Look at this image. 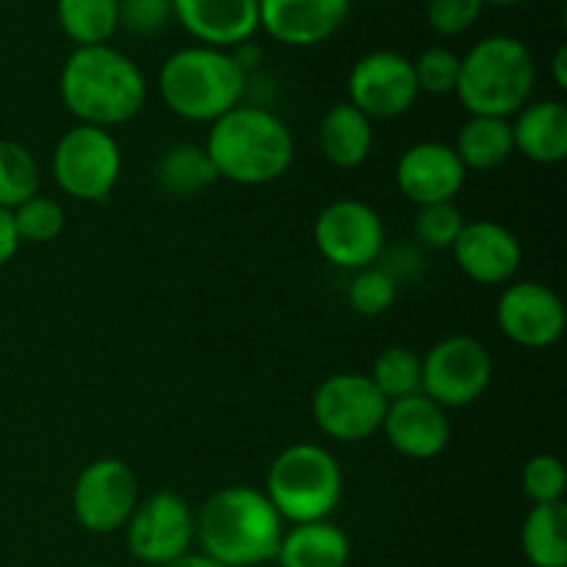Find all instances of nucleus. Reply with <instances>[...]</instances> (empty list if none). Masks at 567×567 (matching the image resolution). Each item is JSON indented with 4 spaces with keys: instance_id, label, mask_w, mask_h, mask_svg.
I'll list each match as a JSON object with an SVG mask.
<instances>
[{
    "instance_id": "obj_1",
    "label": "nucleus",
    "mask_w": 567,
    "mask_h": 567,
    "mask_svg": "<svg viewBox=\"0 0 567 567\" xmlns=\"http://www.w3.org/2000/svg\"><path fill=\"white\" fill-rule=\"evenodd\" d=\"M147 78L142 66L114 44L75 48L59 72V97L78 125L120 127L136 120L147 105Z\"/></svg>"
},
{
    "instance_id": "obj_2",
    "label": "nucleus",
    "mask_w": 567,
    "mask_h": 567,
    "mask_svg": "<svg viewBox=\"0 0 567 567\" xmlns=\"http://www.w3.org/2000/svg\"><path fill=\"white\" fill-rule=\"evenodd\" d=\"M286 520L264 491L252 485H225L210 493L194 513V543L199 551L227 567L275 563Z\"/></svg>"
},
{
    "instance_id": "obj_3",
    "label": "nucleus",
    "mask_w": 567,
    "mask_h": 567,
    "mask_svg": "<svg viewBox=\"0 0 567 567\" xmlns=\"http://www.w3.org/2000/svg\"><path fill=\"white\" fill-rule=\"evenodd\" d=\"M208 127L203 147L219 181L269 186L291 169L293 136L275 111L241 103Z\"/></svg>"
},
{
    "instance_id": "obj_4",
    "label": "nucleus",
    "mask_w": 567,
    "mask_h": 567,
    "mask_svg": "<svg viewBox=\"0 0 567 567\" xmlns=\"http://www.w3.org/2000/svg\"><path fill=\"white\" fill-rule=\"evenodd\" d=\"M249 75L230 50L188 44L175 50L158 70V94L166 109L194 125L216 120L244 103Z\"/></svg>"
},
{
    "instance_id": "obj_5",
    "label": "nucleus",
    "mask_w": 567,
    "mask_h": 567,
    "mask_svg": "<svg viewBox=\"0 0 567 567\" xmlns=\"http://www.w3.org/2000/svg\"><path fill=\"white\" fill-rule=\"evenodd\" d=\"M537 64L532 50L509 33L480 39L460 55L457 100L468 116H502L513 120L532 100Z\"/></svg>"
},
{
    "instance_id": "obj_6",
    "label": "nucleus",
    "mask_w": 567,
    "mask_h": 567,
    "mask_svg": "<svg viewBox=\"0 0 567 567\" xmlns=\"http://www.w3.org/2000/svg\"><path fill=\"white\" fill-rule=\"evenodd\" d=\"M266 498L286 524L330 520L343 496V471L321 443H293L266 471Z\"/></svg>"
},
{
    "instance_id": "obj_7",
    "label": "nucleus",
    "mask_w": 567,
    "mask_h": 567,
    "mask_svg": "<svg viewBox=\"0 0 567 567\" xmlns=\"http://www.w3.org/2000/svg\"><path fill=\"white\" fill-rule=\"evenodd\" d=\"M50 175L64 197L103 203L122 177V147L105 127L72 125L50 155Z\"/></svg>"
},
{
    "instance_id": "obj_8",
    "label": "nucleus",
    "mask_w": 567,
    "mask_h": 567,
    "mask_svg": "<svg viewBox=\"0 0 567 567\" xmlns=\"http://www.w3.org/2000/svg\"><path fill=\"white\" fill-rule=\"evenodd\" d=\"M388 399L363 371L330 374L313 393L310 415L321 435L338 443H360L382 430Z\"/></svg>"
},
{
    "instance_id": "obj_9",
    "label": "nucleus",
    "mask_w": 567,
    "mask_h": 567,
    "mask_svg": "<svg viewBox=\"0 0 567 567\" xmlns=\"http://www.w3.org/2000/svg\"><path fill=\"white\" fill-rule=\"evenodd\" d=\"M493 380V358L480 338L449 336L421 358V393L443 410L480 402Z\"/></svg>"
},
{
    "instance_id": "obj_10",
    "label": "nucleus",
    "mask_w": 567,
    "mask_h": 567,
    "mask_svg": "<svg viewBox=\"0 0 567 567\" xmlns=\"http://www.w3.org/2000/svg\"><path fill=\"white\" fill-rule=\"evenodd\" d=\"M385 221L363 199H332L313 221L316 249L327 264L343 271L374 266L385 252Z\"/></svg>"
},
{
    "instance_id": "obj_11",
    "label": "nucleus",
    "mask_w": 567,
    "mask_h": 567,
    "mask_svg": "<svg viewBox=\"0 0 567 567\" xmlns=\"http://www.w3.org/2000/svg\"><path fill=\"white\" fill-rule=\"evenodd\" d=\"M142 502L138 480L120 457H97L83 465L72 485V515L89 535H114L125 529Z\"/></svg>"
},
{
    "instance_id": "obj_12",
    "label": "nucleus",
    "mask_w": 567,
    "mask_h": 567,
    "mask_svg": "<svg viewBox=\"0 0 567 567\" xmlns=\"http://www.w3.org/2000/svg\"><path fill=\"white\" fill-rule=\"evenodd\" d=\"M125 543L133 559L166 567L194 546V509L181 493L158 491L142 498L125 524Z\"/></svg>"
},
{
    "instance_id": "obj_13",
    "label": "nucleus",
    "mask_w": 567,
    "mask_h": 567,
    "mask_svg": "<svg viewBox=\"0 0 567 567\" xmlns=\"http://www.w3.org/2000/svg\"><path fill=\"white\" fill-rule=\"evenodd\" d=\"M347 94L354 109L374 120H399L419 103L413 59L399 50H371L360 55L347 75Z\"/></svg>"
},
{
    "instance_id": "obj_14",
    "label": "nucleus",
    "mask_w": 567,
    "mask_h": 567,
    "mask_svg": "<svg viewBox=\"0 0 567 567\" xmlns=\"http://www.w3.org/2000/svg\"><path fill=\"white\" fill-rule=\"evenodd\" d=\"M498 330L524 349H548L565 336L563 297L546 282L513 280L496 305Z\"/></svg>"
},
{
    "instance_id": "obj_15",
    "label": "nucleus",
    "mask_w": 567,
    "mask_h": 567,
    "mask_svg": "<svg viewBox=\"0 0 567 567\" xmlns=\"http://www.w3.org/2000/svg\"><path fill=\"white\" fill-rule=\"evenodd\" d=\"M452 255L457 269L480 286H507L524 264V247L518 236L493 219L465 221Z\"/></svg>"
},
{
    "instance_id": "obj_16",
    "label": "nucleus",
    "mask_w": 567,
    "mask_h": 567,
    "mask_svg": "<svg viewBox=\"0 0 567 567\" xmlns=\"http://www.w3.org/2000/svg\"><path fill=\"white\" fill-rule=\"evenodd\" d=\"M468 172L446 142L410 144L396 161V186L404 199L421 205L454 203L463 192Z\"/></svg>"
},
{
    "instance_id": "obj_17",
    "label": "nucleus",
    "mask_w": 567,
    "mask_h": 567,
    "mask_svg": "<svg viewBox=\"0 0 567 567\" xmlns=\"http://www.w3.org/2000/svg\"><path fill=\"white\" fill-rule=\"evenodd\" d=\"M352 0H258V25L286 48H316L336 37Z\"/></svg>"
},
{
    "instance_id": "obj_18",
    "label": "nucleus",
    "mask_w": 567,
    "mask_h": 567,
    "mask_svg": "<svg viewBox=\"0 0 567 567\" xmlns=\"http://www.w3.org/2000/svg\"><path fill=\"white\" fill-rule=\"evenodd\" d=\"M382 435L396 454L408 460H435L446 452L452 441V421L441 404L424 393L388 402Z\"/></svg>"
},
{
    "instance_id": "obj_19",
    "label": "nucleus",
    "mask_w": 567,
    "mask_h": 567,
    "mask_svg": "<svg viewBox=\"0 0 567 567\" xmlns=\"http://www.w3.org/2000/svg\"><path fill=\"white\" fill-rule=\"evenodd\" d=\"M172 20L194 42L216 50H236L260 31L258 0H172Z\"/></svg>"
},
{
    "instance_id": "obj_20",
    "label": "nucleus",
    "mask_w": 567,
    "mask_h": 567,
    "mask_svg": "<svg viewBox=\"0 0 567 567\" xmlns=\"http://www.w3.org/2000/svg\"><path fill=\"white\" fill-rule=\"evenodd\" d=\"M515 153L554 166L567 158V105L563 100H529L513 116Z\"/></svg>"
},
{
    "instance_id": "obj_21",
    "label": "nucleus",
    "mask_w": 567,
    "mask_h": 567,
    "mask_svg": "<svg viewBox=\"0 0 567 567\" xmlns=\"http://www.w3.org/2000/svg\"><path fill=\"white\" fill-rule=\"evenodd\" d=\"M352 540L332 520L293 524L282 532L275 563L280 567H347Z\"/></svg>"
},
{
    "instance_id": "obj_22",
    "label": "nucleus",
    "mask_w": 567,
    "mask_h": 567,
    "mask_svg": "<svg viewBox=\"0 0 567 567\" xmlns=\"http://www.w3.org/2000/svg\"><path fill=\"white\" fill-rule=\"evenodd\" d=\"M319 150L336 169H358L374 150V122L352 103H336L319 122Z\"/></svg>"
},
{
    "instance_id": "obj_23",
    "label": "nucleus",
    "mask_w": 567,
    "mask_h": 567,
    "mask_svg": "<svg viewBox=\"0 0 567 567\" xmlns=\"http://www.w3.org/2000/svg\"><path fill=\"white\" fill-rule=\"evenodd\" d=\"M452 147L465 172H493L515 155L513 125L502 116H468Z\"/></svg>"
},
{
    "instance_id": "obj_24",
    "label": "nucleus",
    "mask_w": 567,
    "mask_h": 567,
    "mask_svg": "<svg viewBox=\"0 0 567 567\" xmlns=\"http://www.w3.org/2000/svg\"><path fill=\"white\" fill-rule=\"evenodd\" d=\"M520 548L532 567H567V507L532 504L520 526Z\"/></svg>"
},
{
    "instance_id": "obj_25",
    "label": "nucleus",
    "mask_w": 567,
    "mask_h": 567,
    "mask_svg": "<svg viewBox=\"0 0 567 567\" xmlns=\"http://www.w3.org/2000/svg\"><path fill=\"white\" fill-rule=\"evenodd\" d=\"M219 181L203 144L183 142L164 150L155 164V183L172 197H194Z\"/></svg>"
},
{
    "instance_id": "obj_26",
    "label": "nucleus",
    "mask_w": 567,
    "mask_h": 567,
    "mask_svg": "<svg viewBox=\"0 0 567 567\" xmlns=\"http://www.w3.org/2000/svg\"><path fill=\"white\" fill-rule=\"evenodd\" d=\"M55 22L75 48H94L120 31V9L116 0H55Z\"/></svg>"
},
{
    "instance_id": "obj_27",
    "label": "nucleus",
    "mask_w": 567,
    "mask_h": 567,
    "mask_svg": "<svg viewBox=\"0 0 567 567\" xmlns=\"http://www.w3.org/2000/svg\"><path fill=\"white\" fill-rule=\"evenodd\" d=\"M39 164L25 144L0 138V208L14 210L39 194Z\"/></svg>"
},
{
    "instance_id": "obj_28",
    "label": "nucleus",
    "mask_w": 567,
    "mask_h": 567,
    "mask_svg": "<svg viewBox=\"0 0 567 567\" xmlns=\"http://www.w3.org/2000/svg\"><path fill=\"white\" fill-rule=\"evenodd\" d=\"M369 380L388 402L415 396L421 393V358L408 347L382 349L371 365Z\"/></svg>"
},
{
    "instance_id": "obj_29",
    "label": "nucleus",
    "mask_w": 567,
    "mask_h": 567,
    "mask_svg": "<svg viewBox=\"0 0 567 567\" xmlns=\"http://www.w3.org/2000/svg\"><path fill=\"white\" fill-rule=\"evenodd\" d=\"M399 297V282L391 269L382 266H369V269L354 271L352 280L347 286V302L349 308L365 319H377V316L388 313Z\"/></svg>"
},
{
    "instance_id": "obj_30",
    "label": "nucleus",
    "mask_w": 567,
    "mask_h": 567,
    "mask_svg": "<svg viewBox=\"0 0 567 567\" xmlns=\"http://www.w3.org/2000/svg\"><path fill=\"white\" fill-rule=\"evenodd\" d=\"M14 216L17 233H20L22 244H50L64 233L66 214L64 205L53 197H44V194H33L31 199H25L22 205H17L11 210Z\"/></svg>"
},
{
    "instance_id": "obj_31",
    "label": "nucleus",
    "mask_w": 567,
    "mask_h": 567,
    "mask_svg": "<svg viewBox=\"0 0 567 567\" xmlns=\"http://www.w3.org/2000/svg\"><path fill=\"white\" fill-rule=\"evenodd\" d=\"M520 487L532 504H559L565 502L567 471L557 454H535L526 460L520 471Z\"/></svg>"
},
{
    "instance_id": "obj_32",
    "label": "nucleus",
    "mask_w": 567,
    "mask_h": 567,
    "mask_svg": "<svg viewBox=\"0 0 567 567\" xmlns=\"http://www.w3.org/2000/svg\"><path fill=\"white\" fill-rule=\"evenodd\" d=\"M413 72L421 94H435V97L454 94L460 78V55L452 48L432 44L415 55Z\"/></svg>"
},
{
    "instance_id": "obj_33",
    "label": "nucleus",
    "mask_w": 567,
    "mask_h": 567,
    "mask_svg": "<svg viewBox=\"0 0 567 567\" xmlns=\"http://www.w3.org/2000/svg\"><path fill=\"white\" fill-rule=\"evenodd\" d=\"M463 227L465 216L463 210L457 208V203L421 205L413 221L415 238H419L426 249H452Z\"/></svg>"
},
{
    "instance_id": "obj_34",
    "label": "nucleus",
    "mask_w": 567,
    "mask_h": 567,
    "mask_svg": "<svg viewBox=\"0 0 567 567\" xmlns=\"http://www.w3.org/2000/svg\"><path fill=\"white\" fill-rule=\"evenodd\" d=\"M485 3L482 0H426V25L437 37H463L480 22Z\"/></svg>"
},
{
    "instance_id": "obj_35",
    "label": "nucleus",
    "mask_w": 567,
    "mask_h": 567,
    "mask_svg": "<svg viewBox=\"0 0 567 567\" xmlns=\"http://www.w3.org/2000/svg\"><path fill=\"white\" fill-rule=\"evenodd\" d=\"M116 9L131 37H155L172 22V0H116Z\"/></svg>"
},
{
    "instance_id": "obj_36",
    "label": "nucleus",
    "mask_w": 567,
    "mask_h": 567,
    "mask_svg": "<svg viewBox=\"0 0 567 567\" xmlns=\"http://www.w3.org/2000/svg\"><path fill=\"white\" fill-rule=\"evenodd\" d=\"M20 247L22 241H20V233H17L14 216H11V210L0 208V269L14 260V255L20 252Z\"/></svg>"
},
{
    "instance_id": "obj_37",
    "label": "nucleus",
    "mask_w": 567,
    "mask_h": 567,
    "mask_svg": "<svg viewBox=\"0 0 567 567\" xmlns=\"http://www.w3.org/2000/svg\"><path fill=\"white\" fill-rule=\"evenodd\" d=\"M551 78L557 83V89H567V48L559 44L554 50V59H551Z\"/></svg>"
},
{
    "instance_id": "obj_38",
    "label": "nucleus",
    "mask_w": 567,
    "mask_h": 567,
    "mask_svg": "<svg viewBox=\"0 0 567 567\" xmlns=\"http://www.w3.org/2000/svg\"><path fill=\"white\" fill-rule=\"evenodd\" d=\"M166 567H227V565L216 563V559H210L208 554L203 551H188L186 557L175 559V563H169Z\"/></svg>"
},
{
    "instance_id": "obj_39",
    "label": "nucleus",
    "mask_w": 567,
    "mask_h": 567,
    "mask_svg": "<svg viewBox=\"0 0 567 567\" xmlns=\"http://www.w3.org/2000/svg\"><path fill=\"white\" fill-rule=\"evenodd\" d=\"M485 6H502V9H509V6H520L526 0H482Z\"/></svg>"
},
{
    "instance_id": "obj_40",
    "label": "nucleus",
    "mask_w": 567,
    "mask_h": 567,
    "mask_svg": "<svg viewBox=\"0 0 567 567\" xmlns=\"http://www.w3.org/2000/svg\"><path fill=\"white\" fill-rule=\"evenodd\" d=\"M86 567H114V565H86Z\"/></svg>"
}]
</instances>
